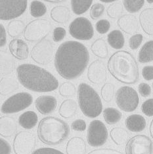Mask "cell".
Masks as SVG:
<instances>
[{
  "mask_svg": "<svg viewBox=\"0 0 153 154\" xmlns=\"http://www.w3.org/2000/svg\"><path fill=\"white\" fill-rule=\"evenodd\" d=\"M138 61L141 63H147L153 61V40L145 43L138 53Z\"/></svg>",
  "mask_w": 153,
  "mask_h": 154,
  "instance_id": "cell-28",
  "label": "cell"
},
{
  "mask_svg": "<svg viewBox=\"0 0 153 154\" xmlns=\"http://www.w3.org/2000/svg\"><path fill=\"white\" fill-rule=\"evenodd\" d=\"M103 117L107 124L115 125L121 120L122 113L116 108L107 107L103 111Z\"/></svg>",
  "mask_w": 153,
  "mask_h": 154,
  "instance_id": "cell-32",
  "label": "cell"
},
{
  "mask_svg": "<svg viewBox=\"0 0 153 154\" xmlns=\"http://www.w3.org/2000/svg\"><path fill=\"white\" fill-rule=\"evenodd\" d=\"M118 26L127 34H135L140 30L139 21L136 17L131 14L122 15L117 20Z\"/></svg>",
  "mask_w": 153,
  "mask_h": 154,
  "instance_id": "cell-16",
  "label": "cell"
},
{
  "mask_svg": "<svg viewBox=\"0 0 153 154\" xmlns=\"http://www.w3.org/2000/svg\"><path fill=\"white\" fill-rule=\"evenodd\" d=\"M152 90H153V82H152Z\"/></svg>",
  "mask_w": 153,
  "mask_h": 154,
  "instance_id": "cell-56",
  "label": "cell"
},
{
  "mask_svg": "<svg viewBox=\"0 0 153 154\" xmlns=\"http://www.w3.org/2000/svg\"><path fill=\"white\" fill-rule=\"evenodd\" d=\"M51 17L55 22L58 24H64L70 18V9L64 5L55 6L51 9Z\"/></svg>",
  "mask_w": 153,
  "mask_h": 154,
  "instance_id": "cell-24",
  "label": "cell"
},
{
  "mask_svg": "<svg viewBox=\"0 0 153 154\" xmlns=\"http://www.w3.org/2000/svg\"><path fill=\"white\" fill-rule=\"evenodd\" d=\"M17 129V124L13 117L3 116L0 119V134L2 137H11L16 132Z\"/></svg>",
  "mask_w": 153,
  "mask_h": 154,
  "instance_id": "cell-20",
  "label": "cell"
},
{
  "mask_svg": "<svg viewBox=\"0 0 153 154\" xmlns=\"http://www.w3.org/2000/svg\"><path fill=\"white\" fill-rule=\"evenodd\" d=\"M99 1L102 2H103V3H112V2H114L117 1V0H99Z\"/></svg>",
  "mask_w": 153,
  "mask_h": 154,
  "instance_id": "cell-54",
  "label": "cell"
},
{
  "mask_svg": "<svg viewBox=\"0 0 153 154\" xmlns=\"http://www.w3.org/2000/svg\"><path fill=\"white\" fill-rule=\"evenodd\" d=\"M92 53L97 57L101 59H106L109 56V48L106 42L103 38L97 39L91 45Z\"/></svg>",
  "mask_w": 153,
  "mask_h": 154,
  "instance_id": "cell-29",
  "label": "cell"
},
{
  "mask_svg": "<svg viewBox=\"0 0 153 154\" xmlns=\"http://www.w3.org/2000/svg\"><path fill=\"white\" fill-rule=\"evenodd\" d=\"M126 153L153 154V142L147 135H135L127 142Z\"/></svg>",
  "mask_w": 153,
  "mask_h": 154,
  "instance_id": "cell-13",
  "label": "cell"
},
{
  "mask_svg": "<svg viewBox=\"0 0 153 154\" xmlns=\"http://www.w3.org/2000/svg\"><path fill=\"white\" fill-rule=\"evenodd\" d=\"M146 1H147L149 4H152L153 3V0H146Z\"/></svg>",
  "mask_w": 153,
  "mask_h": 154,
  "instance_id": "cell-55",
  "label": "cell"
},
{
  "mask_svg": "<svg viewBox=\"0 0 153 154\" xmlns=\"http://www.w3.org/2000/svg\"><path fill=\"white\" fill-rule=\"evenodd\" d=\"M149 132H150L151 138L153 139V119L151 121L150 127H149Z\"/></svg>",
  "mask_w": 153,
  "mask_h": 154,
  "instance_id": "cell-52",
  "label": "cell"
},
{
  "mask_svg": "<svg viewBox=\"0 0 153 154\" xmlns=\"http://www.w3.org/2000/svg\"><path fill=\"white\" fill-rule=\"evenodd\" d=\"M142 76L147 81H151V80H153V66H145L142 69Z\"/></svg>",
  "mask_w": 153,
  "mask_h": 154,
  "instance_id": "cell-46",
  "label": "cell"
},
{
  "mask_svg": "<svg viewBox=\"0 0 153 154\" xmlns=\"http://www.w3.org/2000/svg\"><path fill=\"white\" fill-rule=\"evenodd\" d=\"M66 36V30L62 27H57L53 33V39L55 42H58L62 40Z\"/></svg>",
  "mask_w": 153,
  "mask_h": 154,
  "instance_id": "cell-45",
  "label": "cell"
},
{
  "mask_svg": "<svg viewBox=\"0 0 153 154\" xmlns=\"http://www.w3.org/2000/svg\"><path fill=\"white\" fill-rule=\"evenodd\" d=\"M105 7L101 3H97L93 5L90 9V17L93 20H97L101 17L105 13Z\"/></svg>",
  "mask_w": 153,
  "mask_h": 154,
  "instance_id": "cell-40",
  "label": "cell"
},
{
  "mask_svg": "<svg viewBox=\"0 0 153 154\" xmlns=\"http://www.w3.org/2000/svg\"><path fill=\"white\" fill-rule=\"evenodd\" d=\"M95 28L98 33L100 34H106L110 29V23L106 19H101L96 23Z\"/></svg>",
  "mask_w": 153,
  "mask_h": 154,
  "instance_id": "cell-42",
  "label": "cell"
},
{
  "mask_svg": "<svg viewBox=\"0 0 153 154\" xmlns=\"http://www.w3.org/2000/svg\"><path fill=\"white\" fill-rule=\"evenodd\" d=\"M109 132L101 121L93 120L90 122L87 134V140L89 146L100 147L106 142Z\"/></svg>",
  "mask_w": 153,
  "mask_h": 154,
  "instance_id": "cell-12",
  "label": "cell"
},
{
  "mask_svg": "<svg viewBox=\"0 0 153 154\" xmlns=\"http://www.w3.org/2000/svg\"><path fill=\"white\" fill-rule=\"evenodd\" d=\"M88 78L94 85H101L107 79L106 66L104 61L97 59L89 65Z\"/></svg>",
  "mask_w": 153,
  "mask_h": 154,
  "instance_id": "cell-15",
  "label": "cell"
},
{
  "mask_svg": "<svg viewBox=\"0 0 153 154\" xmlns=\"http://www.w3.org/2000/svg\"><path fill=\"white\" fill-rule=\"evenodd\" d=\"M35 106L41 114L48 115L56 109L57 100L51 96H41L36 100Z\"/></svg>",
  "mask_w": 153,
  "mask_h": 154,
  "instance_id": "cell-18",
  "label": "cell"
},
{
  "mask_svg": "<svg viewBox=\"0 0 153 154\" xmlns=\"http://www.w3.org/2000/svg\"><path fill=\"white\" fill-rule=\"evenodd\" d=\"M70 127L65 121L55 117L42 119L38 127L40 140L49 146H57L65 141L70 135Z\"/></svg>",
  "mask_w": 153,
  "mask_h": 154,
  "instance_id": "cell-4",
  "label": "cell"
},
{
  "mask_svg": "<svg viewBox=\"0 0 153 154\" xmlns=\"http://www.w3.org/2000/svg\"><path fill=\"white\" fill-rule=\"evenodd\" d=\"M0 146H1V154H11L12 148L10 143L6 140L0 139Z\"/></svg>",
  "mask_w": 153,
  "mask_h": 154,
  "instance_id": "cell-50",
  "label": "cell"
},
{
  "mask_svg": "<svg viewBox=\"0 0 153 154\" xmlns=\"http://www.w3.org/2000/svg\"><path fill=\"white\" fill-rule=\"evenodd\" d=\"M107 41L110 47L115 50H120L124 46V36L119 30L111 31L107 36Z\"/></svg>",
  "mask_w": 153,
  "mask_h": 154,
  "instance_id": "cell-30",
  "label": "cell"
},
{
  "mask_svg": "<svg viewBox=\"0 0 153 154\" xmlns=\"http://www.w3.org/2000/svg\"><path fill=\"white\" fill-rule=\"evenodd\" d=\"M15 67V61L7 52L2 51L1 53V75L8 76L11 75Z\"/></svg>",
  "mask_w": 153,
  "mask_h": 154,
  "instance_id": "cell-27",
  "label": "cell"
},
{
  "mask_svg": "<svg viewBox=\"0 0 153 154\" xmlns=\"http://www.w3.org/2000/svg\"><path fill=\"white\" fill-rule=\"evenodd\" d=\"M125 123L128 130L133 132H140L144 131L147 125L145 119L139 114L130 115L127 117Z\"/></svg>",
  "mask_w": 153,
  "mask_h": 154,
  "instance_id": "cell-21",
  "label": "cell"
},
{
  "mask_svg": "<svg viewBox=\"0 0 153 154\" xmlns=\"http://www.w3.org/2000/svg\"><path fill=\"white\" fill-rule=\"evenodd\" d=\"M25 24L20 20H13L8 26V31L10 37L16 38L20 36L25 29Z\"/></svg>",
  "mask_w": 153,
  "mask_h": 154,
  "instance_id": "cell-33",
  "label": "cell"
},
{
  "mask_svg": "<svg viewBox=\"0 0 153 154\" xmlns=\"http://www.w3.org/2000/svg\"><path fill=\"white\" fill-rule=\"evenodd\" d=\"M52 25L47 19H38L30 22L25 27L24 37L25 40L34 42L46 38L50 32Z\"/></svg>",
  "mask_w": 153,
  "mask_h": 154,
  "instance_id": "cell-6",
  "label": "cell"
},
{
  "mask_svg": "<svg viewBox=\"0 0 153 154\" xmlns=\"http://www.w3.org/2000/svg\"><path fill=\"white\" fill-rule=\"evenodd\" d=\"M78 104L82 113L89 118H95L103 111V103L98 93L86 83H81L78 90Z\"/></svg>",
  "mask_w": 153,
  "mask_h": 154,
  "instance_id": "cell-5",
  "label": "cell"
},
{
  "mask_svg": "<svg viewBox=\"0 0 153 154\" xmlns=\"http://www.w3.org/2000/svg\"><path fill=\"white\" fill-rule=\"evenodd\" d=\"M32 154H64L59 150L51 148H40L35 151H34Z\"/></svg>",
  "mask_w": 153,
  "mask_h": 154,
  "instance_id": "cell-47",
  "label": "cell"
},
{
  "mask_svg": "<svg viewBox=\"0 0 153 154\" xmlns=\"http://www.w3.org/2000/svg\"><path fill=\"white\" fill-rule=\"evenodd\" d=\"M66 152L67 154H86L87 146L84 140L75 136L68 140Z\"/></svg>",
  "mask_w": 153,
  "mask_h": 154,
  "instance_id": "cell-22",
  "label": "cell"
},
{
  "mask_svg": "<svg viewBox=\"0 0 153 154\" xmlns=\"http://www.w3.org/2000/svg\"><path fill=\"white\" fill-rule=\"evenodd\" d=\"M27 6L28 0H0V19L9 20L19 17Z\"/></svg>",
  "mask_w": 153,
  "mask_h": 154,
  "instance_id": "cell-9",
  "label": "cell"
},
{
  "mask_svg": "<svg viewBox=\"0 0 153 154\" xmlns=\"http://www.w3.org/2000/svg\"><path fill=\"white\" fill-rule=\"evenodd\" d=\"M9 49L13 57L19 60H24L28 57V45L21 39L15 38L12 40L9 44Z\"/></svg>",
  "mask_w": 153,
  "mask_h": 154,
  "instance_id": "cell-17",
  "label": "cell"
},
{
  "mask_svg": "<svg viewBox=\"0 0 153 154\" xmlns=\"http://www.w3.org/2000/svg\"><path fill=\"white\" fill-rule=\"evenodd\" d=\"M45 2H50V3H61L63 2L66 0H44Z\"/></svg>",
  "mask_w": 153,
  "mask_h": 154,
  "instance_id": "cell-53",
  "label": "cell"
},
{
  "mask_svg": "<svg viewBox=\"0 0 153 154\" xmlns=\"http://www.w3.org/2000/svg\"><path fill=\"white\" fill-rule=\"evenodd\" d=\"M139 21L143 32L153 37V8H147L142 10L139 15Z\"/></svg>",
  "mask_w": 153,
  "mask_h": 154,
  "instance_id": "cell-19",
  "label": "cell"
},
{
  "mask_svg": "<svg viewBox=\"0 0 153 154\" xmlns=\"http://www.w3.org/2000/svg\"><path fill=\"white\" fill-rule=\"evenodd\" d=\"M69 33L80 40H89L94 35V29L90 20L86 17H78L69 25Z\"/></svg>",
  "mask_w": 153,
  "mask_h": 154,
  "instance_id": "cell-11",
  "label": "cell"
},
{
  "mask_svg": "<svg viewBox=\"0 0 153 154\" xmlns=\"http://www.w3.org/2000/svg\"><path fill=\"white\" fill-rule=\"evenodd\" d=\"M88 154H124L118 150L110 148H100L97 149L88 153Z\"/></svg>",
  "mask_w": 153,
  "mask_h": 154,
  "instance_id": "cell-49",
  "label": "cell"
},
{
  "mask_svg": "<svg viewBox=\"0 0 153 154\" xmlns=\"http://www.w3.org/2000/svg\"><path fill=\"white\" fill-rule=\"evenodd\" d=\"M78 111V105L74 100L67 99L62 101L58 109L60 116L64 119H71Z\"/></svg>",
  "mask_w": 153,
  "mask_h": 154,
  "instance_id": "cell-23",
  "label": "cell"
},
{
  "mask_svg": "<svg viewBox=\"0 0 153 154\" xmlns=\"http://www.w3.org/2000/svg\"><path fill=\"white\" fill-rule=\"evenodd\" d=\"M108 69L114 79L125 85H134L140 79V68L133 54L120 50L110 56L107 63Z\"/></svg>",
  "mask_w": 153,
  "mask_h": 154,
  "instance_id": "cell-3",
  "label": "cell"
},
{
  "mask_svg": "<svg viewBox=\"0 0 153 154\" xmlns=\"http://www.w3.org/2000/svg\"><path fill=\"white\" fill-rule=\"evenodd\" d=\"M89 61V53L84 45L76 41H67L58 48L55 66L62 78L73 80L84 72Z\"/></svg>",
  "mask_w": 153,
  "mask_h": 154,
  "instance_id": "cell-1",
  "label": "cell"
},
{
  "mask_svg": "<svg viewBox=\"0 0 153 154\" xmlns=\"http://www.w3.org/2000/svg\"><path fill=\"white\" fill-rule=\"evenodd\" d=\"M1 95L8 96L19 88L18 81L13 77H5L1 80Z\"/></svg>",
  "mask_w": 153,
  "mask_h": 154,
  "instance_id": "cell-25",
  "label": "cell"
},
{
  "mask_svg": "<svg viewBox=\"0 0 153 154\" xmlns=\"http://www.w3.org/2000/svg\"><path fill=\"white\" fill-rule=\"evenodd\" d=\"M145 5V0H123L125 9L130 13H135L140 11Z\"/></svg>",
  "mask_w": 153,
  "mask_h": 154,
  "instance_id": "cell-36",
  "label": "cell"
},
{
  "mask_svg": "<svg viewBox=\"0 0 153 154\" xmlns=\"http://www.w3.org/2000/svg\"><path fill=\"white\" fill-rule=\"evenodd\" d=\"M36 146V138L28 131H20L13 140V149L15 154H30Z\"/></svg>",
  "mask_w": 153,
  "mask_h": 154,
  "instance_id": "cell-14",
  "label": "cell"
},
{
  "mask_svg": "<svg viewBox=\"0 0 153 154\" xmlns=\"http://www.w3.org/2000/svg\"><path fill=\"white\" fill-rule=\"evenodd\" d=\"M143 40V36L141 34H135L129 39V46L131 50H136Z\"/></svg>",
  "mask_w": 153,
  "mask_h": 154,
  "instance_id": "cell-41",
  "label": "cell"
},
{
  "mask_svg": "<svg viewBox=\"0 0 153 154\" xmlns=\"http://www.w3.org/2000/svg\"><path fill=\"white\" fill-rule=\"evenodd\" d=\"M100 94L103 100L106 103L112 101L115 94V86L113 84L107 82L104 85L100 90Z\"/></svg>",
  "mask_w": 153,
  "mask_h": 154,
  "instance_id": "cell-38",
  "label": "cell"
},
{
  "mask_svg": "<svg viewBox=\"0 0 153 154\" xmlns=\"http://www.w3.org/2000/svg\"><path fill=\"white\" fill-rule=\"evenodd\" d=\"M54 47L50 40L44 38L33 47L31 51V57L38 64L46 65L53 60L54 57Z\"/></svg>",
  "mask_w": 153,
  "mask_h": 154,
  "instance_id": "cell-10",
  "label": "cell"
},
{
  "mask_svg": "<svg viewBox=\"0 0 153 154\" xmlns=\"http://www.w3.org/2000/svg\"><path fill=\"white\" fill-rule=\"evenodd\" d=\"M59 94L62 97H72L76 94V88L74 84L70 82H64L59 86Z\"/></svg>",
  "mask_w": 153,
  "mask_h": 154,
  "instance_id": "cell-39",
  "label": "cell"
},
{
  "mask_svg": "<svg viewBox=\"0 0 153 154\" xmlns=\"http://www.w3.org/2000/svg\"><path fill=\"white\" fill-rule=\"evenodd\" d=\"M116 103L121 110L130 113L137 108L140 97L134 88L128 86H122L116 93Z\"/></svg>",
  "mask_w": 153,
  "mask_h": 154,
  "instance_id": "cell-7",
  "label": "cell"
},
{
  "mask_svg": "<svg viewBox=\"0 0 153 154\" xmlns=\"http://www.w3.org/2000/svg\"><path fill=\"white\" fill-rule=\"evenodd\" d=\"M47 11L46 5L38 0H34L30 3V13L33 17L39 18L43 17Z\"/></svg>",
  "mask_w": 153,
  "mask_h": 154,
  "instance_id": "cell-35",
  "label": "cell"
},
{
  "mask_svg": "<svg viewBox=\"0 0 153 154\" xmlns=\"http://www.w3.org/2000/svg\"><path fill=\"white\" fill-rule=\"evenodd\" d=\"M141 111L146 116H153V98L148 99L142 103L141 106Z\"/></svg>",
  "mask_w": 153,
  "mask_h": 154,
  "instance_id": "cell-43",
  "label": "cell"
},
{
  "mask_svg": "<svg viewBox=\"0 0 153 154\" xmlns=\"http://www.w3.org/2000/svg\"><path fill=\"white\" fill-rule=\"evenodd\" d=\"M124 13V7L120 2H116L112 3L108 7L106 10L107 15L110 19H119Z\"/></svg>",
  "mask_w": 153,
  "mask_h": 154,
  "instance_id": "cell-37",
  "label": "cell"
},
{
  "mask_svg": "<svg viewBox=\"0 0 153 154\" xmlns=\"http://www.w3.org/2000/svg\"><path fill=\"white\" fill-rule=\"evenodd\" d=\"M38 121V115L34 111H28L23 113L19 118L20 126L25 129H32Z\"/></svg>",
  "mask_w": 153,
  "mask_h": 154,
  "instance_id": "cell-26",
  "label": "cell"
},
{
  "mask_svg": "<svg viewBox=\"0 0 153 154\" xmlns=\"http://www.w3.org/2000/svg\"><path fill=\"white\" fill-rule=\"evenodd\" d=\"M138 91L142 97H147L151 94V87L147 83L141 82L138 86Z\"/></svg>",
  "mask_w": 153,
  "mask_h": 154,
  "instance_id": "cell-44",
  "label": "cell"
},
{
  "mask_svg": "<svg viewBox=\"0 0 153 154\" xmlns=\"http://www.w3.org/2000/svg\"><path fill=\"white\" fill-rule=\"evenodd\" d=\"M33 102V97L30 93L19 92L9 97L2 104V113H16L28 107Z\"/></svg>",
  "mask_w": 153,
  "mask_h": 154,
  "instance_id": "cell-8",
  "label": "cell"
},
{
  "mask_svg": "<svg viewBox=\"0 0 153 154\" xmlns=\"http://www.w3.org/2000/svg\"><path fill=\"white\" fill-rule=\"evenodd\" d=\"M20 83L24 88L36 92H50L58 87V81L50 72L31 63L20 65L16 68Z\"/></svg>",
  "mask_w": 153,
  "mask_h": 154,
  "instance_id": "cell-2",
  "label": "cell"
},
{
  "mask_svg": "<svg viewBox=\"0 0 153 154\" xmlns=\"http://www.w3.org/2000/svg\"><path fill=\"white\" fill-rule=\"evenodd\" d=\"M71 127L75 131H84L86 129V122L83 119L75 120L72 122Z\"/></svg>",
  "mask_w": 153,
  "mask_h": 154,
  "instance_id": "cell-48",
  "label": "cell"
},
{
  "mask_svg": "<svg viewBox=\"0 0 153 154\" xmlns=\"http://www.w3.org/2000/svg\"><path fill=\"white\" fill-rule=\"evenodd\" d=\"M0 29H1V31H0V34H1V48H4L6 44H7V34H6V30L4 26L2 24H1V25H0Z\"/></svg>",
  "mask_w": 153,
  "mask_h": 154,
  "instance_id": "cell-51",
  "label": "cell"
},
{
  "mask_svg": "<svg viewBox=\"0 0 153 154\" xmlns=\"http://www.w3.org/2000/svg\"><path fill=\"white\" fill-rule=\"evenodd\" d=\"M93 0H70L72 11L76 15H82L90 8Z\"/></svg>",
  "mask_w": 153,
  "mask_h": 154,
  "instance_id": "cell-34",
  "label": "cell"
},
{
  "mask_svg": "<svg viewBox=\"0 0 153 154\" xmlns=\"http://www.w3.org/2000/svg\"><path fill=\"white\" fill-rule=\"evenodd\" d=\"M110 138L117 146L123 145L129 138V133L122 127H114L110 132Z\"/></svg>",
  "mask_w": 153,
  "mask_h": 154,
  "instance_id": "cell-31",
  "label": "cell"
}]
</instances>
